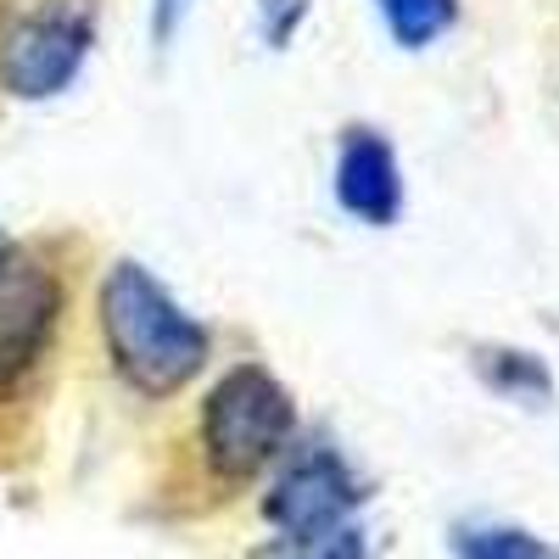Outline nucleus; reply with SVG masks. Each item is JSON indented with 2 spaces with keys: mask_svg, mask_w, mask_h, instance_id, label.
<instances>
[{
  "mask_svg": "<svg viewBox=\"0 0 559 559\" xmlns=\"http://www.w3.org/2000/svg\"><path fill=\"white\" fill-rule=\"evenodd\" d=\"M96 324L118 381L157 403L185 392L213 358V331L134 258L107 263L96 286Z\"/></svg>",
  "mask_w": 559,
  "mask_h": 559,
  "instance_id": "nucleus-1",
  "label": "nucleus"
},
{
  "mask_svg": "<svg viewBox=\"0 0 559 559\" xmlns=\"http://www.w3.org/2000/svg\"><path fill=\"white\" fill-rule=\"evenodd\" d=\"M292 442H297V397L269 364L241 358L207 386L197 414V453L213 481L224 487L252 481Z\"/></svg>",
  "mask_w": 559,
  "mask_h": 559,
  "instance_id": "nucleus-2",
  "label": "nucleus"
},
{
  "mask_svg": "<svg viewBox=\"0 0 559 559\" xmlns=\"http://www.w3.org/2000/svg\"><path fill=\"white\" fill-rule=\"evenodd\" d=\"M96 51L90 0H0V90L17 102H51Z\"/></svg>",
  "mask_w": 559,
  "mask_h": 559,
  "instance_id": "nucleus-3",
  "label": "nucleus"
},
{
  "mask_svg": "<svg viewBox=\"0 0 559 559\" xmlns=\"http://www.w3.org/2000/svg\"><path fill=\"white\" fill-rule=\"evenodd\" d=\"M68 313V286L51 258L34 247L0 252V403H12L23 381L45 364Z\"/></svg>",
  "mask_w": 559,
  "mask_h": 559,
  "instance_id": "nucleus-4",
  "label": "nucleus"
},
{
  "mask_svg": "<svg viewBox=\"0 0 559 559\" xmlns=\"http://www.w3.org/2000/svg\"><path fill=\"white\" fill-rule=\"evenodd\" d=\"M274 464L280 476L263 492V521L274 532H324L358 515L364 487L331 442H302V448L292 442Z\"/></svg>",
  "mask_w": 559,
  "mask_h": 559,
  "instance_id": "nucleus-5",
  "label": "nucleus"
},
{
  "mask_svg": "<svg viewBox=\"0 0 559 559\" xmlns=\"http://www.w3.org/2000/svg\"><path fill=\"white\" fill-rule=\"evenodd\" d=\"M336 207L369 229H392L403 213V168L392 140L376 123H353L342 129L336 146Z\"/></svg>",
  "mask_w": 559,
  "mask_h": 559,
  "instance_id": "nucleus-6",
  "label": "nucleus"
},
{
  "mask_svg": "<svg viewBox=\"0 0 559 559\" xmlns=\"http://www.w3.org/2000/svg\"><path fill=\"white\" fill-rule=\"evenodd\" d=\"M476 376L509 397V403H521V408H543L554 403V376H548V364L526 347H476Z\"/></svg>",
  "mask_w": 559,
  "mask_h": 559,
  "instance_id": "nucleus-7",
  "label": "nucleus"
},
{
  "mask_svg": "<svg viewBox=\"0 0 559 559\" xmlns=\"http://www.w3.org/2000/svg\"><path fill=\"white\" fill-rule=\"evenodd\" d=\"M448 543L459 559H559L554 543H543L526 526H509V521H459Z\"/></svg>",
  "mask_w": 559,
  "mask_h": 559,
  "instance_id": "nucleus-8",
  "label": "nucleus"
},
{
  "mask_svg": "<svg viewBox=\"0 0 559 559\" xmlns=\"http://www.w3.org/2000/svg\"><path fill=\"white\" fill-rule=\"evenodd\" d=\"M376 12L397 51H431L459 23V0H376Z\"/></svg>",
  "mask_w": 559,
  "mask_h": 559,
  "instance_id": "nucleus-9",
  "label": "nucleus"
},
{
  "mask_svg": "<svg viewBox=\"0 0 559 559\" xmlns=\"http://www.w3.org/2000/svg\"><path fill=\"white\" fill-rule=\"evenodd\" d=\"M247 559H369V543L358 521H342L324 532H274Z\"/></svg>",
  "mask_w": 559,
  "mask_h": 559,
  "instance_id": "nucleus-10",
  "label": "nucleus"
},
{
  "mask_svg": "<svg viewBox=\"0 0 559 559\" xmlns=\"http://www.w3.org/2000/svg\"><path fill=\"white\" fill-rule=\"evenodd\" d=\"M302 23H308V0H258V28L274 51H286Z\"/></svg>",
  "mask_w": 559,
  "mask_h": 559,
  "instance_id": "nucleus-11",
  "label": "nucleus"
},
{
  "mask_svg": "<svg viewBox=\"0 0 559 559\" xmlns=\"http://www.w3.org/2000/svg\"><path fill=\"white\" fill-rule=\"evenodd\" d=\"M179 17H185V0H157V7H152V39L168 45L174 28H179Z\"/></svg>",
  "mask_w": 559,
  "mask_h": 559,
  "instance_id": "nucleus-12",
  "label": "nucleus"
},
{
  "mask_svg": "<svg viewBox=\"0 0 559 559\" xmlns=\"http://www.w3.org/2000/svg\"><path fill=\"white\" fill-rule=\"evenodd\" d=\"M7 247H12V241H7V236H0V252H7Z\"/></svg>",
  "mask_w": 559,
  "mask_h": 559,
  "instance_id": "nucleus-13",
  "label": "nucleus"
}]
</instances>
